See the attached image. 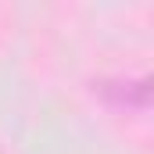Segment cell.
<instances>
[{"instance_id":"cell-1","label":"cell","mask_w":154,"mask_h":154,"mask_svg":"<svg viewBox=\"0 0 154 154\" xmlns=\"http://www.w3.org/2000/svg\"><path fill=\"white\" fill-rule=\"evenodd\" d=\"M93 90L118 108H151V82L147 79H104Z\"/></svg>"}]
</instances>
